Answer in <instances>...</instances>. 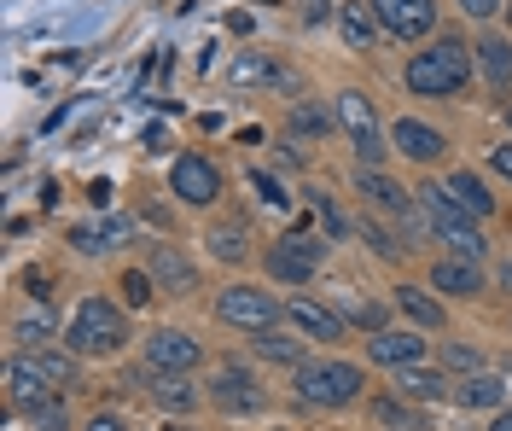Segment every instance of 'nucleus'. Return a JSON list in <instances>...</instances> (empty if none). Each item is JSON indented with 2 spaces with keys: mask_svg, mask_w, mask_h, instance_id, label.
I'll use <instances>...</instances> for the list:
<instances>
[{
  "mask_svg": "<svg viewBox=\"0 0 512 431\" xmlns=\"http://www.w3.org/2000/svg\"><path fill=\"white\" fill-rule=\"evenodd\" d=\"M367 245H373L379 257H402V245H396V239H390L384 228H373V222H367Z\"/></svg>",
  "mask_w": 512,
  "mask_h": 431,
  "instance_id": "nucleus-35",
  "label": "nucleus"
},
{
  "mask_svg": "<svg viewBox=\"0 0 512 431\" xmlns=\"http://www.w3.org/2000/svg\"><path fill=\"white\" fill-rule=\"evenodd\" d=\"M373 414H379L384 426H419L414 414H408V408H396V402H379V408H373Z\"/></svg>",
  "mask_w": 512,
  "mask_h": 431,
  "instance_id": "nucleus-36",
  "label": "nucleus"
},
{
  "mask_svg": "<svg viewBox=\"0 0 512 431\" xmlns=\"http://www.w3.org/2000/svg\"><path fill=\"white\" fill-rule=\"evenodd\" d=\"M198 356H204V350H198V338H192V332L163 327V332L146 338V367H152V373H192Z\"/></svg>",
  "mask_w": 512,
  "mask_h": 431,
  "instance_id": "nucleus-10",
  "label": "nucleus"
},
{
  "mask_svg": "<svg viewBox=\"0 0 512 431\" xmlns=\"http://www.w3.org/2000/svg\"><path fill=\"white\" fill-rule=\"evenodd\" d=\"M443 362H448V367H460V373H472V367H478V356H472L466 344H448V350H443Z\"/></svg>",
  "mask_w": 512,
  "mask_h": 431,
  "instance_id": "nucleus-37",
  "label": "nucleus"
},
{
  "mask_svg": "<svg viewBox=\"0 0 512 431\" xmlns=\"http://www.w3.org/2000/svg\"><path fill=\"white\" fill-rule=\"evenodd\" d=\"M373 12H379L384 30L402 35V41L437 30V0H373Z\"/></svg>",
  "mask_w": 512,
  "mask_h": 431,
  "instance_id": "nucleus-11",
  "label": "nucleus"
},
{
  "mask_svg": "<svg viewBox=\"0 0 512 431\" xmlns=\"http://www.w3.org/2000/svg\"><path fill=\"white\" fill-rule=\"evenodd\" d=\"M123 298L140 309V303H152V274H140V268H128L123 274Z\"/></svg>",
  "mask_w": 512,
  "mask_h": 431,
  "instance_id": "nucleus-31",
  "label": "nucleus"
},
{
  "mask_svg": "<svg viewBox=\"0 0 512 431\" xmlns=\"http://www.w3.org/2000/svg\"><path fill=\"white\" fill-rule=\"evenodd\" d=\"M396 309H402V315H408V321H414V327H443V303L437 298H425V292H414V286H396Z\"/></svg>",
  "mask_w": 512,
  "mask_h": 431,
  "instance_id": "nucleus-24",
  "label": "nucleus"
},
{
  "mask_svg": "<svg viewBox=\"0 0 512 431\" xmlns=\"http://www.w3.org/2000/svg\"><path fill=\"white\" fill-rule=\"evenodd\" d=\"M291 129H297V134H326V129H332V117L315 111V105H297V111H291Z\"/></svg>",
  "mask_w": 512,
  "mask_h": 431,
  "instance_id": "nucleus-30",
  "label": "nucleus"
},
{
  "mask_svg": "<svg viewBox=\"0 0 512 431\" xmlns=\"http://www.w3.org/2000/svg\"><path fill=\"white\" fill-rule=\"evenodd\" d=\"M315 210H320V222H326V233H332V239H344V210L326 199V193H315Z\"/></svg>",
  "mask_w": 512,
  "mask_h": 431,
  "instance_id": "nucleus-32",
  "label": "nucleus"
},
{
  "mask_svg": "<svg viewBox=\"0 0 512 431\" xmlns=\"http://www.w3.org/2000/svg\"><path fill=\"white\" fill-rule=\"evenodd\" d=\"M128 239H134V222L128 216H99V222L70 228V245L76 251H111V245H128Z\"/></svg>",
  "mask_w": 512,
  "mask_h": 431,
  "instance_id": "nucleus-16",
  "label": "nucleus"
},
{
  "mask_svg": "<svg viewBox=\"0 0 512 431\" xmlns=\"http://www.w3.org/2000/svg\"><path fill=\"white\" fill-rule=\"evenodd\" d=\"M478 59H483V76H489L495 88H507V82H512V47H507V35H483V41H478Z\"/></svg>",
  "mask_w": 512,
  "mask_h": 431,
  "instance_id": "nucleus-25",
  "label": "nucleus"
},
{
  "mask_svg": "<svg viewBox=\"0 0 512 431\" xmlns=\"http://www.w3.org/2000/svg\"><path fill=\"white\" fill-rule=\"evenodd\" d=\"M460 408H495V402H507V379L501 373H472V379H460Z\"/></svg>",
  "mask_w": 512,
  "mask_h": 431,
  "instance_id": "nucleus-22",
  "label": "nucleus"
},
{
  "mask_svg": "<svg viewBox=\"0 0 512 431\" xmlns=\"http://www.w3.org/2000/svg\"><path fill=\"white\" fill-rule=\"evenodd\" d=\"M367 350H373V362H384V367H419L425 338H414V332H379Z\"/></svg>",
  "mask_w": 512,
  "mask_h": 431,
  "instance_id": "nucleus-18",
  "label": "nucleus"
},
{
  "mask_svg": "<svg viewBox=\"0 0 512 431\" xmlns=\"http://www.w3.org/2000/svg\"><path fill=\"white\" fill-rule=\"evenodd\" d=\"M210 251H216L222 263H239V257H245V228H210Z\"/></svg>",
  "mask_w": 512,
  "mask_h": 431,
  "instance_id": "nucleus-28",
  "label": "nucleus"
},
{
  "mask_svg": "<svg viewBox=\"0 0 512 431\" xmlns=\"http://www.w3.org/2000/svg\"><path fill=\"white\" fill-rule=\"evenodd\" d=\"M210 402H216L222 414H256V408H262V391H256V379L245 373V367H216Z\"/></svg>",
  "mask_w": 512,
  "mask_h": 431,
  "instance_id": "nucleus-12",
  "label": "nucleus"
},
{
  "mask_svg": "<svg viewBox=\"0 0 512 431\" xmlns=\"http://www.w3.org/2000/svg\"><path fill=\"white\" fill-rule=\"evenodd\" d=\"M320 257H326V239L286 233V239H274V251H268V274H274V280H291V286H303V280L320 268Z\"/></svg>",
  "mask_w": 512,
  "mask_h": 431,
  "instance_id": "nucleus-7",
  "label": "nucleus"
},
{
  "mask_svg": "<svg viewBox=\"0 0 512 431\" xmlns=\"http://www.w3.org/2000/svg\"><path fill=\"white\" fill-rule=\"evenodd\" d=\"M489 431H512V414H501V420H495V426H489Z\"/></svg>",
  "mask_w": 512,
  "mask_h": 431,
  "instance_id": "nucleus-42",
  "label": "nucleus"
},
{
  "mask_svg": "<svg viewBox=\"0 0 512 431\" xmlns=\"http://www.w3.org/2000/svg\"><path fill=\"white\" fill-rule=\"evenodd\" d=\"M291 327L303 332V338H344V315L338 309H326V303L315 298H291Z\"/></svg>",
  "mask_w": 512,
  "mask_h": 431,
  "instance_id": "nucleus-15",
  "label": "nucleus"
},
{
  "mask_svg": "<svg viewBox=\"0 0 512 431\" xmlns=\"http://www.w3.org/2000/svg\"><path fill=\"white\" fill-rule=\"evenodd\" d=\"M274 292H256V286H227L222 298H216V321L227 327H245V332H262L274 327Z\"/></svg>",
  "mask_w": 512,
  "mask_h": 431,
  "instance_id": "nucleus-8",
  "label": "nucleus"
},
{
  "mask_svg": "<svg viewBox=\"0 0 512 431\" xmlns=\"http://www.w3.org/2000/svg\"><path fill=\"white\" fill-rule=\"evenodd\" d=\"M414 204L425 210V222L437 228V239H443L460 263H478V257H483V233L472 228V216L460 210V199H454L448 187H419Z\"/></svg>",
  "mask_w": 512,
  "mask_h": 431,
  "instance_id": "nucleus-3",
  "label": "nucleus"
},
{
  "mask_svg": "<svg viewBox=\"0 0 512 431\" xmlns=\"http://www.w3.org/2000/svg\"><path fill=\"white\" fill-rule=\"evenodd\" d=\"M355 193H361V199L373 204V210H384V216H402V222L414 216L408 193H402V187H396L390 175H379V169H361V175H355Z\"/></svg>",
  "mask_w": 512,
  "mask_h": 431,
  "instance_id": "nucleus-14",
  "label": "nucleus"
},
{
  "mask_svg": "<svg viewBox=\"0 0 512 431\" xmlns=\"http://www.w3.org/2000/svg\"><path fill=\"white\" fill-rule=\"evenodd\" d=\"M431 286H437V292H448V298H472V292H483V274H478V263L448 257V263H437Z\"/></svg>",
  "mask_w": 512,
  "mask_h": 431,
  "instance_id": "nucleus-20",
  "label": "nucleus"
},
{
  "mask_svg": "<svg viewBox=\"0 0 512 431\" xmlns=\"http://www.w3.org/2000/svg\"><path fill=\"white\" fill-rule=\"evenodd\" d=\"M123 338H128V327L117 315V303H105V298L76 303V315H70V350L76 356H111Z\"/></svg>",
  "mask_w": 512,
  "mask_h": 431,
  "instance_id": "nucleus-4",
  "label": "nucleus"
},
{
  "mask_svg": "<svg viewBox=\"0 0 512 431\" xmlns=\"http://www.w3.org/2000/svg\"><path fill=\"white\" fill-rule=\"evenodd\" d=\"M303 18L320 24V18H338V12H332V0H303Z\"/></svg>",
  "mask_w": 512,
  "mask_h": 431,
  "instance_id": "nucleus-40",
  "label": "nucleus"
},
{
  "mask_svg": "<svg viewBox=\"0 0 512 431\" xmlns=\"http://www.w3.org/2000/svg\"><path fill=\"white\" fill-rule=\"evenodd\" d=\"M146 385H152V397H158L169 414H192V402H198L187 373H152V367H146Z\"/></svg>",
  "mask_w": 512,
  "mask_h": 431,
  "instance_id": "nucleus-19",
  "label": "nucleus"
},
{
  "mask_svg": "<svg viewBox=\"0 0 512 431\" xmlns=\"http://www.w3.org/2000/svg\"><path fill=\"white\" fill-rule=\"evenodd\" d=\"M251 181H256V193H262L268 210H286V193H280V181H274V175H251Z\"/></svg>",
  "mask_w": 512,
  "mask_h": 431,
  "instance_id": "nucleus-33",
  "label": "nucleus"
},
{
  "mask_svg": "<svg viewBox=\"0 0 512 431\" xmlns=\"http://www.w3.org/2000/svg\"><path fill=\"white\" fill-rule=\"evenodd\" d=\"M350 321H361V327H384V303H350Z\"/></svg>",
  "mask_w": 512,
  "mask_h": 431,
  "instance_id": "nucleus-34",
  "label": "nucleus"
},
{
  "mask_svg": "<svg viewBox=\"0 0 512 431\" xmlns=\"http://www.w3.org/2000/svg\"><path fill=\"white\" fill-rule=\"evenodd\" d=\"M88 431H123V420H117V414H94V420H88Z\"/></svg>",
  "mask_w": 512,
  "mask_h": 431,
  "instance_id": "nucleus-41",
  "label": "nucleus"
},
{
  "mask_svg": "<svg viewBox=\"0 0 512 431\" xmlns=\"http://www.w3.org/2000/svg\"><path fill=\"white\" fill-rule=\"evenodd\" d=\"M361 367L350 362H303L297 367V397L303 402H320V408H344V402L361 397Z\"/></svg>",
  "mask_w": 512,
  "mask_h": 431,
  "instance_id": "nucleus-5",
  "label": "nucleus"
},
{
  "mask_svg": "<svg viewBox=\"0 0 512 431\" xmlns=\"http://www.w3.org/2000/svg\"><path fill=\"white\" fill-rule=\"evenodd\" d=\"M338 123L355 134V152H361V169L384 164V140H379V117H373V100L367 94H338Z\"/></svg>",
  "mask_w": 512,
  "mask_h": 431,
  "instance_id": "nucleus-6",
  "label": "nucleus"
},
{
  "mask_svg": "<svg viewBox=\"0 0 512 431\" xmlns=\"http://www.w3.org/2000/svg\"><path fill=\"white\" fill-rule=\"evenodd\" d=\"M24 414H30L41 431H64V408L59 397H41V402H24Z\"/></svg>",
  "mask_w": 512,
  "mask_h": 431,
  "instance_id": "nucleus-29",
  "label": "nucleus"
},
{
  "mask_svg": "<svg viewBox=\"0 0 512 431\" xmlns=\"http://www.w3.org/2000/svg\"><path fill=\"white\" fill-rule=\"evenodd\" d=\"M6 385H12V402H41L59 397L64 385H76V356H59V350H18L6 362Z\"/></svg>",
  "mask_w": 512,
  "mask_h": 431,
  "instance_id": "nucleus-2",
  "label": "nucleus"
},
{
  "mask_svg": "<svg viewBox=\"0 0 512 431\" xmlns=\"http://www.w3.org/2000/svg\"><path fill=\"white\" fill-rule=\"evenodd\" d=\"M448 193L460 199V210H466V216H489V210H495L489 187H483L478 175H466V169H454V175H448Z\"/></svg>",
  "mask_w": 512,
  "mask_h": 431,
  "instance_id": "nucleus-23",
  "label": "nucleus"
},
{
  "mask_svg": "<svg viewBox=\"0 0 512 431\" xmlns=\"http://www.w3.org/2000/svg\"><path fill=\"white\" fill-rule=\"evenodd\" d=\"M338 30L350 41L355 53H367L373 41H379V12H367V6H338Z\"/></svg>",
  "mask_w": 512,
  "mask_h": 431,
  "instance_id": "nucleus-21",
  "label": "nucleus"
},
{
  "mask_svg": "<svg viewBox=\"0 0 512 431\" xmlns=\"http://www.w3.org/2000/svg\"><path fill=\"white\" fill-rule=\"evenodd\" d=\"M390 140H396V152L414 158V164H437V158L448 152V140L431 129V123H419V117H402V123L390 129Z\"/></svg>",
  "mask_w": 512,
  "mask_h": 431,
  "instance_id": "nucleus-13",
  "label": "nucleus"
},
{
  "mask_svg": "<svg viewBox=\"0 0 512 431\" xmlns=\"http://www.w3.org/2000/svg\"><path fill=\"white\" fill-rule=\"evenodd\" d=\"M169 187H175V199L181 204H216L222 199V169L210 164V158H198V152H187V158H175V169H169Z\"/></svg>",
  "mask_w": 512,
  "mask_h": 431,
  "instance_id": "nucleus-9",
  "label": "nucleus"
},
{
  "mask_svg": "<svg viewBox=\"0 0 512 431\" xmlns=\"http://www.w3.org/2000/svg\"><path fill=\"white\" fill-rule=\"evenodd\" d=\"M466 76H472V47L460 41V35H443V41H431L419 59H408L402 70V82L425 94V100H443V94H460L466 88Z\"/></svg>",
  "mask_w": 512,
  "mask_h": 431,
  "instance_id": "nucleus-1",
  "label": "nucleus"
},
{
  "mask_svg": "<svg viewBox=\"0 0 512 431\" xmlns=\"http://www.w3.org/2000/svg\"><path fill=\"white\" fill-rule=\"evenodd\" d=\"M460 12H472V18H495L501 0H460Z\"/></svg>",
  "mask_w": 512,
  "mask_h": 431,
  "instance_id": "nucleus-38",
  "label": "nucleus"
},
{
  "mask_svg": "<svg viewBox=\"0 0 512 431\" xmlns=\"http://www.w3.org/2000/svg\"><path fill=\"white\" fill-rule=\"evenodd\" d=\"M256 356H268V362H286V367H303V344L280 327H262L256 332Z\"/></svg>",
  "mask_w": 512,
  "mask_h": 431,
  "instance_id": "nucleus-26",
  "label": "nucleus"
},
{
  "mask_svg": "<svg viewBox=\"0 0 512 431\" xmlns=\"http://www.w3.org/2000/svg\"><path fill=\"white\" fill-rule=\"evenodd\" d=\"M489 169H495V175H507V181H512V146H495V152H489Z\"/></svg>",
  "mask_w": 512,
  "mask_h": 431,
  "instance_id": "nucleus-39",
  "label": "nucleus"
},
{
  "mask_svg": "<svg viewBox=\"0 0 512 431\" xmlns=\"http://www.w3.org/2000/svg\"><path fill=\"white\" fill-rule=\"evenodd\" d=\"M152 280H158L163 292H192V286H198V268H192L175 245H152Z\"/></svg>",
  "mask_w": 512,
  "mask_h": 431,
  "instance_id": "nucleus-17",
  "label": "nucleus"
},
{
  "mask_svg": "<svg viewBox=\"0 0 512 431\" xmlns=\"http://www.w3.org/2000/svg\"><path fill=\"white\" fill-rule=\"evenodd\" d=\"M507 123H512V111H507Z\"/></svg>",
  "mask_w": 512,
  "mask_h": 431,
  "instance_id": "nucleus-43",
  "label": "nucleus"
},
{
  "mask_svg": "<svg viewBox=\"0 0 512 431\" xmlns=\"http://www.w3.org/2000/svg\"><path fill=\"white\" fill-rule=\"evenodd\" d=\"M402 397L408 402H437V397H448V379L431 373V367H402Z\"/></svg>",
  "mask_w": 512,
  "mask_h": 431,
  "instance_id": "nucleus-27",
  "label": "nucleus"
}]
</instances>
